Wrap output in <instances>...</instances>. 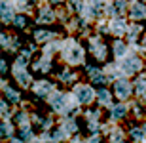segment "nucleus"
Returning a JSON list of instances; mask_svg holds the SVG:
<instances>
[{
	"mask_svg": "<svg viewBox=\"0 0 146 143\" xmlns=\"http://www.w3.org/2000/svg\"><path fill=\"white\" fill-rule=\"evenodd\" d=\"M146 15V8L142 4H133V10H131V17H135V19H139V17H144Z\"/></svg>",
	"mask_w": 146,
	"mask_h": 143,
	"instance_id": "4",
	"label": "nucleus"
},
{
	"mask_svg": "<svg viewBox=\"0 0 146 143\" xmlns=\"http://www.w3.org/2000/svg\"><path fill=\"white\" fill-rule=\"evenodd\" d=\"M49 2H53V4H59V2H63V0H49Z\"/></svg>",
	"mask_w": 146,
	"mask_h": 143,
	"instance_id": "20",
	"label": "nucleus"
},
{
	"mask_svg": "<svg viewBox=\"0 0 146 143\" xmlns=\"http://www.w3.org/2000/svg\"><path fill=\"white\" fill-rule=\"evenodd\" d=\"M51 105H53L55 109H61V107H63V95H55L53 101H51Z\"/></svg>",
	"mask_w": 146,
	"mask_h": 143,
	"instance_id": "10",
	"label": "nucleus"
},
{
	"mask_svg": "<svg viewBox=\"0 0 146 143\" xmlns=\"http://www.w3.org/2000/svg\"><path fill=\"white\" fill-rule=\"evenodd\" d=\"M6 94H8V97H10V99H13V101H17V94H15V92H11V90H8Z\"/></svg>",
	"mask_w": 146,
	"mask_h": 143,
	"instance_id": "18",
	"label": "nucleus"
},
{
	"mask_svg": "<svg viewBox=\"0 0 146 143\" xmlns=\"http://www.w3.org/2000/svg\"><path fill=\"white\" fill-rule=\"evenodd\" d=\"M141 69V61L137 59V57H131V59L123 61V71L125 73H135Z\"/></svg>",
	"mask_w": 146,
	"mask_h": 143,
	"instance_id": "1",
	"label": "nucleus"
},
{
	"mask_svg": "<svg viewBox=\"0 0 146 143\" xmlns=\"http://www.w3.org/2000/svg\"><path fill=\"white\" fill-rule=\"evenodd\" d=\"M51 33H46V31H38L36 33V40H44V38H49Z\"/></svg>",
	"mask_w": 146,
	"mask_h": 143,
	"instance_id": "14",
	"label": "nucleus"
},
{
	"mask_svg": "<svg viewBox=\"0 0 146 143\" xmlns=\"http://www.w3.org/2000/svg\"><path fill=\"white\" fill-rule=\"evenodd\" d=\"M123 113H125V107H123V105H119V107H116V109L112 111V116H116V118H119V116L123 115Z\"/></svg>",
	"mask_w": 146,
	"mask_h": 143,
	"instance_id": "12",
	"label": "nucleus"
},
{
	"mask_svg": "<svg viewBox=\"0 0 146 143\" xmlns=\"http://www.w3.org/2000/svg\"><path fill=\"white\" fill-rule=\"evenodd\" d=\"M116 6H118V10H119V11H123V8H125V0H118V4H116Z\"/></svg>",
	"mask_w": 146,
	"mask_h": 143,
	"instance_id": "19",
	"label": "nucleus"
},
{
	"mask_svg": "<svg viewBox=\"0 0 146 143\" xmlns=\"http://www.w3.org/2000/svg\"><path fill=\"white\" fill-rule=\"evenodd\" d=\"M114 52H116V55H123L125 54V44L121 42V40H116V42H114Z\"/></svg>",
	"mask_w": 146,
	"mask_h": 143,
	"instance_id": "6",
	"label": "nucleus"
},
{
	"mask_svg": "<svg viewBox=\"0 0 146 143\" xmlns=\"http://www.w3.org/2000/svg\"><path fill=\"white\" fill-rule=\"evenodd\" d=\"M99 97L103 99V103H106V101H108V92H106V90H101V92H99Z\"/></svg>",
	"mask_w": 146,
	"mask_h": 143,
	"instance_id": "15",
	"label": "nucleus"
},
{
	"mask_svg": "<svg viewBox=\"0 0 146 143\" xmlns=\"http://www.w3.org/2000/svg\"><path fill=\"white\" fill-rule=\"evenodd\" d=\"M66 57H68V61H70V63H78V61L82 59V50L78 48V46H74V48H72V52L66 55Z\"/></svg>",
	"mask_w": 146,
	"mask_h": 143,
	"instance_id": "5",
	"label": "nucleus"
},
{
	"mask_svg": "<svg viewBox=\"0 0 146 143\" xmlns=\"http://www.w3.org/2000/svg\"><path fill=\"white\" fill-rule=\"evenodd\" d=\"M116 92H118L119 97H127L129 92H131V88H129V84L125 82V80H119V82L116 84Z\"/></svg>",
	"mask_w": 146,
	"mask_h": 143,
	"instance_id": "3",
	"label": "nucleus"
},
{
	"mask_svg": "<svg viewBox=\"0 0 146 143\" xmlns=\"http://www.w3.org/2000/svg\"><path fill=\"white\" fill-rule=\"evenodd\" d=\"M40 21H53V11L42 10V13H40Z\"/></svg>",
	"mask_w": 146,
	"mask_h": 143,
	"instance_id": "8",
	"label": "nucleus"
},
{
	"mask_svg": "<svg viewBox=\"0 0 146 143\" xmlns=\"http://www.w3.org/2000/svg\"><path fill=\"white\" fill-rule=\"evenodd\" d=\"M76 92H78V95H80V101H84V103H89V101L93 99V92L87 88V86H84V88H78Z\"/></svg>",
	"mask_w": 146,
	"mask_h": 143,
	"instance_id": "2",
	"label": "nucleus"
},
{
	"mask_svg": "<svg viewBox=\"0 0 146 143\" xmlns=\"http://www.w3.org/2000/svg\"><path fill=\"white\" fill-rule=\"evenodd\" d=\"M36 94H46V92H49V84L48 82H40V84H36Z\"/></svg>",
	"mask_w": 146,
	"mask_h": 143,
	"instance_id": "9",
	"label": "nucleus"
},
{
	"mask_svg": "<svg viewBox=\"0 0 146 143\" xmlns=\"http://www.w3.org/2000/svg\"><path fill=\"white\" fill-rule=\"evenodd\" d=\"M17 80H19L21 84L29 82V75H27V73H19V71H17Z\"/></svg>",
	"mask_w": 146,
	"mask_h": 143,
	"instance_id": "13",
	"label": "nucleus"
},
{
	"mask_svg": "<svg viewBox=\"0 0 146 143\" xmlns=\"http://www.w3.org/2000/svg\"><path fill=\"white\" fill-rule=\"evenodd\" d=\"M112 31H116V33H123V31H125V27H123V21H116V23H114V25H112Z\"/></svg>",
	"mask_w": 146,
	"mask_h": 143,
	"instance_id": "11",
	"label": "nucleus"
},
{
	"mask_svg": "<svg viewBox=\"0 0 146 143\" xmlns=\"http://www.w3.org/2000/svg\"><path fill=\"white\" fill-rule=\"evenodd\" d=\"M2 19H4V23H8L11 19V10L10 6H6V2L2 4Z\"/></svg>",
	"mask_w": 146,
	"mask_h": 143,
	"instance_id": "7",
	"label": "nucleus"
},
{
	"mask_svg": "<svg viewBox=\"0 0 146 143\" xmlns=\"http://www.w3.org/2000/svg\"><path fill=\"white\" fill-rule=\"evenodd\" d=\"M95 54H97L99 59H103V57H104V46H99V48L95 50Z\"/></svg>",
	"mask_w": 146,
	"mask_h": 143,
	"instance_id": "16",
	"label": "nucleus"
},
{
	"mask_svg": "<svg viewBox=\"0 0 146 143\" xmlns=\"http://www.w3.org/2000/svg\"><path fill=\"white\" fill-rule=\"evenodd\" d=\"M15 23H17V27H25V25H27V19H25V17H17Z\"/></svg>",
	"mask_w": 146,
	"mask_h": 143,
	"instance_id": "17",
	"label": "nucleus"
}]
</instances>
